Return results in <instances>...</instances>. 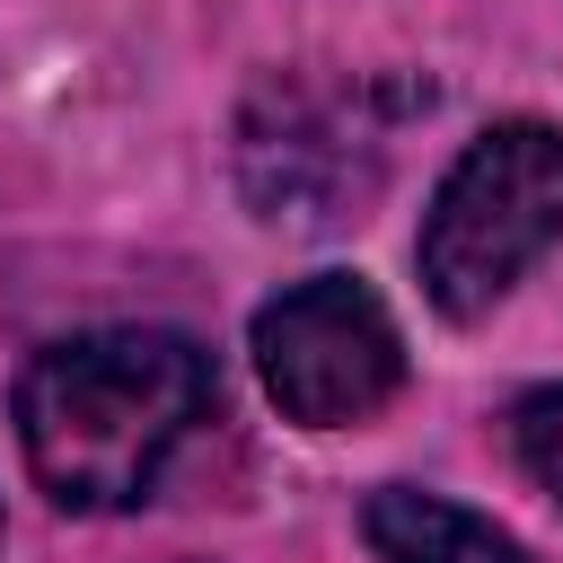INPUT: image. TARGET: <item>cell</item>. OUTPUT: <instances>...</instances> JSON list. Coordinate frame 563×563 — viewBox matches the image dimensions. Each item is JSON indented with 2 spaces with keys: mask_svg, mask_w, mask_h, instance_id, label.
<instances>
[{
  "mask_svg": "<svg viewBox=\"0 0 563 563\" xmlns=\"http://www.w3.org/2000/svg\"><path fill=\"white\" fill-rule=\"evenodd\" d=\"M246 352L264 396L308 431H352L405 387V334L387 299L352 273H308L273 290L246 325Z\"/></svg>",
  "mask_w": 563,
  "mask_h": 563,
  "instance_id": "4",
  "label": "cell"
},
{
  "mask_svg": "<svg viewBox=\"0 0 563 563\" xmlns=\"http://www.w3.org/2000/svg\"><path fill=\"white\" fill-rule=\"evenodd\" d=\"M220 369L176 325H97L44 343L18 378L26 475L62 510H132L158 493L167 457L211 422Z\"/></svg>",
  "mask_w": 563,
  "mask_h": 563,
  "instance_id": "1",
  "label": "cell"
},
{
  "mask_svg": "<svg viewBox=\"0 0 563 563\" xmlns=\"http://www.w3.org/2000/svg\"><path fill=\"white\" fill-rule=\"evenodd\" d=\"M563 238V123L510 114L493 132H475L449 176L431 185L413 264L440 317L475 325L484 308H501L519 290V273Z\"/></svg>",
  "mask_w": 563,
  "mask_h": 563,
  "instance_id": "2",
  "label": "cell"
},
{
  "mask_svg": "<svg viewBox=\"0 0 563 563\" xmlns=\"http://www.w3.org/2000/svg\"><path fill=\"white\" fill-rule=\"evenodd\" d=\"M361 537L378 563H528V545L510 528H493L484 510L422 493V484H378L361 501Z\"/></svg>",
  "mask_w": 563,
  "mask_h": 563,
  "instance_id": "5",
  "label": "cell"
},
{
  "mask_svg": "<svg viewBox=\"0 0 563 563\" xmlns=\"http://www.w3.org/2000/svg\"><path fill=\"white\" fill-rule=\"evenodd\" d=\"M378 88L282 70L238 114V185L273 229H343L387 176V123L369 114Z\"/></svg>",
  "mask_w": 563,
  "mask_h": 563,
  "instance_id": "3",
  "label": "cell"
},
{
  "mask_svg": "<svg viewBox=\"0 0 563 563\" xmlns=\"http://www.w3.org/2000/svg\"><path fill=\"white\" fill-rule=\"evenodd\" d=\"M510 449H519L528 484L563 501V387H528L510 405Z\"/></svg>",
  "mask_w": 563,
  "mask_h": 563,
  "instance_id": "6",
  "label": "cell"
}]
</instances>
